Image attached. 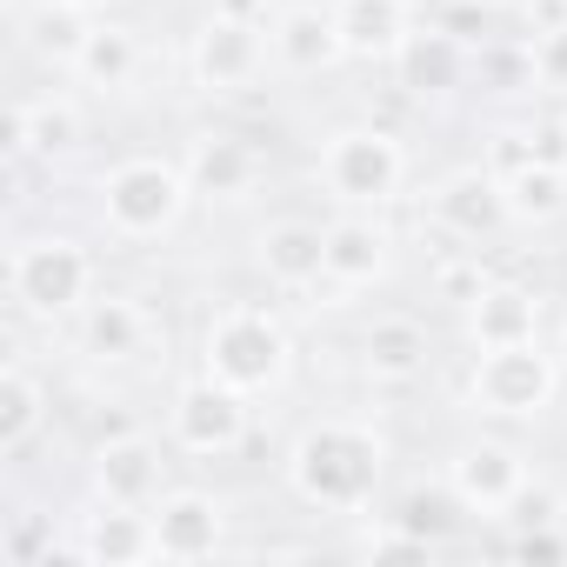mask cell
I'll return each instance as SVG.
<instances>
[{"mask_svg": "<svg viewBox=\"0 0 567 567\" xmlns=\"http://www.w3.org/2000/svg\"><path fill=\"white\" fill-rule=\"evenodd\" d=\"M274 481L301 514H321L334 527L374 514L394 494V481H401V447H394L388 414L374 401L301 414L288 434H280Z\"/></svg>", "mask_w": 567, "mask_h": 567, "instance_id": "1", "label": "cell"}, {"mask_svg": "<svg viewBox=\"0 0 567 567\" xmlns=\"http://www.w3.org/2000/svg\"><path fill=\"white\" fill-rule=\"evenodd\" d=\"M81 214L107 254H161L194 227L200 194L181 147H121L81 174Z\"/></svg>", "mask_w": 567, "mask_h": 567, "instance_id": "2", "label": "cell"}, {"mask_svg": "<svg viewBox=\"0 0 567 567\" xmlns=\"http://www.w3.org/2000/svg\"><path fill=\"white\" fill-rule=\"evenodd\" d=\"M187 361L267 408V401L295 394L308 348H301L295 308L254 288V295H207V308L194 315V334H187Z\"/></svg>", "mask_w": 567, "mask_h": 567, "instance_id": "3", "label": "cell"}, {"mask_svg": "<svg viewBox=\"0 0 567 567\" xmlns=\"http://www.w3.org/2000/svg\"><path fill=\"white\" fill-rule=\"evenodd\" d=\"M107 288V240L81 220H14L8 234V315L48 348L81 321V308Z\"/></svg>", "mask_w": 567, "mask_h": 567, "instance_id": "4", "label": "cell"}, {"mask_svg": "<svg viewBox=\"0 0 567 567\" xmlns=\"http://www.w3.org/2000/svg\"><path fill=\"white\" fill-rule=\"evenodd\" d=\"M308 194L321 207H361V214H408L421 187V154L408 127L381 114H341L308 134Z\"/></svg>", "mask_w": 567, "mask_h": 567, "instance_id": "5", "label": "cell"}, {"mask_svg": "<svg viewBox=\"0 0 567 567\" xmlns=\"http://www.w3.org/2000/svg\"><path fill=\"white\" fill-rule=\"evenodd\" d=\"M174 74L187 87L194 107H247L274 87V54H267V21L220 8V0H200L194 21L181 28L174 48Z\"/></svg>", "mask_w": 567, "mask_h": 567, "instance_id": "6", "label": "cell"}, {"mask_svg": "<svg viewBox=\"0 0 567 567\" xmlns=\"http://www.w3.org/2000/svg\"><path fill=\"white\" fill-rule=\"evenodd\" d=\"M567 401V368L554 341H514V348H481L454 354V408L467 421H494L514 434H534L554 421Z\"/></svg>", "mask_w": 567, "mask_h": 567, "instance_id": "7", "label": "cell"}, {"mask_svg": "<svg viewBox=\"0 0 567 567\" xmlns=\"http://www.w3.org/2000/svg\"><path fill=\"white\" fill-rule=\"evenodd\" d=\"M447 321L434 328L421 308H401V301H374V308H348V334H341V354H348V374L368 401H388V394H414L427 388L441 368H447Z\"/></svg>", "mask_w": 567, "mask_h": 567, "instance_id": "8", "label": "cell"}, {"mask_svg": "<svg viewBox=\"0 0 567 567\" xmlns=\"http://www.w3.org/2000/svg\"><path fill=\"white\" fill-rule=\"evenodd\" d=\"M240 267L260 295L321 308L328 295V207H254L240 227Z\"/></svg>", "mask_w": 567, "mask_h": 567, "instance_id": "9", "label": "cell"}, {"mask_svg": "<svg viewBox=\"0 0 567 567\" xmlns=\"http://www.w3.org/2000/svg\"><path fill=\"white\" fill-rule=\"evenodd\" d=\"M408 227L427 240H447V247H481V254H501L507 240H520V227L507 214V187L481 154L441 161L434 174H421V187L408 200Z\"/></svg>", "mask_w": 567, "mask_h": 567, "instance_id": "10", "label": "cell"}, {"mask_svg": "<svg viewBox=\"0 0 567 567\" xmlns=\"http://www.w3.org/2000/svg\"><path fill=\"white\" fill-rule=\"evenodd\" d=\"M54 348H61V361L81 368L94 388H114V381H127V374H141V368L174 374V361L154 354V348H161V321H154L147 295H141V288H121V280H107V288L81 308V321H74Z\"/></svg>", "mask_w": 567, "mask_h": 567, "instance_id": "11", "label": "cell"}, {"mask_svg": "<svg viewBox=\"0 0 567 567\" xmlns=\"http://www.w3.org/2000/svg\"><path fill=\"white\" fill-rule=\"evenodd\" d=\"M94 101L74 81H34L8 107V161L14 174L81 181L94 167Z\"/></svg>", "mask_w": 567, "mask_h": 567, "instance_id": "12", "label": "cell"}, {"mask_svg": "<svg viewBox=\"0 0 567 567\" xmlns=\"http://www.w3.org/2000/svg\"><path fill=\"white\" fill-rule=\"evenodd\" d=\"M434 474L447 481V494L461 501V514H467L474 527H501L540 467H534V447H527V434H514V427H494V421H467L454 441H441V461H434Z\"/></svg>", "mask_w": 567, "mask_h": 567, "instance_id": "13", "label": "cell"}, {"mask_svg": "<svg viewBox=\"0 0 567 567\" xmlns=\"http://www.w3.org/2000/svg\"><path fill=\"white\" fill-rule=\"evenodd\" d=\"M161 434L181 461L194 467H214V461H234L254 447L260 434V401H247L240 388L200 374L194 361L167 374V394H161Z\"/></svg>", "mask_w": 567, "mask_h": 567, "instance_id": "14", "label": "cell"}, {"mask_svg": "<svg viewBox=\"0 0 567 567\" xmlns=\"http://www.w3.org/2000/svg\"><path fill=\"white\" fill-rule=\"evenodd\" d=\"M174 147L187 161V181L200 194V214H254L260 207V194L274 181V154L227 107H207L200 121H187Z\"/></svg>", "mask_w": 567, "mask_h": 567, "instance_id": "15", "label": "cell"}, {"mask_svg": "<svg viewBox=\"0 0 567 567\" xmlns=\"http://www.w3.org/2000/svg\"><path fill=\"white\" fill-rule=\"evenodd\" d=\"M414 260V227L401 214L328 207V295L321 308H368V295H394Z\"/></svg>", "mask_w": 567, "mask_h": 567, "instance_id": "16", "label": "cell"}, {"mask_svg": "<svg viewBox=\"0 0 567 567\" xmlns=\"http://www.w3.org/2000/svg\"><path fill=\"white\" fill-rule=\"evenodd\" d=\"M554 315H560V295L540 288V280L514 274V267H494L481 280V295L447 315V341L454 354H481V348H514V341H547L554 334Z\"/></svg>", "mask_w": 567, "mask_h": 567, "instance_id": "17", "label": "cell"}, {"mask_svg": "<svg viewBox=\"0 0 567 567\" xmlns=\"http://www.w3.org/2000/svg\"><path fill=\"white\" fill-rule=\"evenodd\" d=\"M174 447L161 434V421H127V427H107L94 434V447L81 454V494L94 501H114V507H154L181 474H174Z\"/></svg>", "mask_w": 567, "mask_h": 567, "instance_id": "18", "label": "cell"}, {"mask_svg": "<svg viewBox=\"0 0 567 567\" xmlns=\"http://www.w3.org/2000/svg\"><path fill=\"white\" fill-rule=\"evenodd\" d=\"M467 54H474V34L461 21H447V14L427 8V21L414 28V41L388 68V81H394V94L408 107H421V114L441 121V114L467 107Z\"/></svg>", "mask_w": 567, "mask_h": 567, "instance_id": "19", "label": "cell"}, {"mask_svg": "<svg viewBox=\"0 0 567 567\" xmlns=\"http://www.w3.org/2000/svg\"><path fill=\"white\" fill-rule=\"evenodd\" d=\"M154 547L161 560H220L240 547V514L234 494L207 487V481H174L154 507Z\"/></svg>", "mask_w": 567, "mask_h": 567, "instance_id": "20", "label": "cell"}, {"mask_svg": "<svg viewBox=\"0 0 567 567\" xmlns=\"http://www.w3.org/2000/svg\"><path fill=\"white\" fill-rule=\"evenodd\" d=\"M267 54H274V87H315V81L348 74V48H341L328 0H274Z\"/></svg>", "mask_w": 567, "mask_h": 567, "instance_id": "21", "label": "cell"}, {"mask_svg": "<svg viewBox=\"0 0 567 567\" xmlns=\"http://www.w3.org/2000/svg\"><path fill=\"white\" fill-rule=\"evenodd\" d=\"M61 560H81V567H147V560H161L154 514L74 494L68 514H61Z\"/></svg>", "mask_w": 567, "mask_h": 567, "instance_id": "22", "label": "cell"}, {"mask_svg": "<svg viewBox=\"0 0 567 567\" xmlns=\"http://www.w3.org/2000/svg\"><path fill=\"white\" fill-rule=\"evenodd\" d=\"M147 68H154V41H147V28H141L134 14H101L68 81H74L94 107H127V101H141Z\"/></svg>", "mask_w": 567, "mask_h": 567, "instance_id": "23", "label": "cell"}, {"mask_svg": "<svg viewBox=\"0 0 567 567\" xmlns=\"http://www.w3.org/2000/svg\"><path fill=\"white\" fill-rule=\"evenodd\" d=\"M54 408H61V388H54L48 361L14 341L8 361H0V461H8L14 474L54 434Z\"/></svg>", "mask_w": 567, "mask_h": 567, "instance_id": "24", "label": "cell"}, {"mask_svg": "<svg viewBox=\"0 0 567 567\" xmlns=\"http://www.w3.org/2000/svg\"><path fill=\"white\" fill-rule=\"evenodd\" d=\"M328 8L348 48V74H388L427 21V0H328Z\"/></svg>", "mask_w": 567, "mask_h": 567, "instance_id": "25", "label": "cell"}, {"mask_svg": "<svg viewBox=\"0 0 567 567\" xmlns=\"http://www.w3.org/2000/svg\"><path fill=\"white\" fill-rule=\"evenodd\" d=\"M87 34H94V14L74 8V0H21L14 8V48L21 61H34L41 81H68Z\"/></svg>", "mask_w": 567, "mask_h": 567, "instance_id": "26", "label": "cell"}, {"mask_svg": "<svg viewBox=\"0 0 567 567\" xmlns=\"http://www.w3.org/2000/svg\"><path fill=\"white\" fill-rule=\"evenodd\" d=\"M501 187H507V214H514L520 240H547L567 227V167L527 161V167L501 174Z\"/></svg>", "mask_w": 567, "mask_h": 567, "instance_id": "27", "label": "cell"}, {"mask_svg": "<svg viewBox=\"0 0 567 567\" xmlns=\"http://www.w3.org/2000/svg\"><path fill=\"white\" fill-rule=\"evenodd\" d=\"M527 48H534V101H567V28H554Z\"/></svg>", "mask_w": 567, "mask_h": 567, "instance_id": "28", "label": "cell"}, {"mask_svg": "<svg viewBox=\"0 0 567 567\" xmlns=\"http://www.w3.org/2000/svg\"><path fill=\"white\" fill-rule=\"evenodd\" d=\"M507 28H514L520 41H540V34H554V28H567V0H514V8H507Z\"/></svg>", "mask_w": 567, "mask_h": 567, "instance_id": "29", "label": "cell"}, {"mask_svg": "<svg viewBox=\"0 0 567 567\" xmlns=\"http://www.w3.org/2000/svg\"><path fill=\"white\" fill-rule=\"evenodd\" d=\"M507 8H514V0H434V14H447V21H474V28L507 21Z\"/></svg>", "mask_w": 567, "mask_h": 567, "instance_id": "30", "label": "cell"}, {"mask_svg": "<svg viewBox=\"0 0 567 567\" xmlns=\"http://www.w3.org/2000/svg\"><path fill=\"white\" fill-rule=\"evenodd\" d=\"M74 8H87V14L101 21V14H127V0H74Z\"/></svg>", "mask_w": 567, "mask_h": 567, "instance_id": "31", "label": "cell"}, {"mask_svg": "<svg viewBox=\"0 0 567 567\" xmlns=\"http://www.w3.org/2000/svg\"><path fill=\"white\" fill-rule=\"evenodd\" d=\"M547 341H554V354H560V368H567V308L554 315V334H547Z\"/></svg>", "mask_w": 567, "mask_h": 567, "instance_id": "32", "label": "cell"}, {"mask_svg": "<svg viewBox=\"0 0 567 567\" xmlns=\"http://www.w3.org/2000/svg\"><path fill=\"white\" fill-rule=\"evenodd\" d=\"M560 414H567V408H560Z\"/></svg>", "mask_w": 567, "mask_h": 567, "instance_id": "33", "label": "cell"}]
</instances>
